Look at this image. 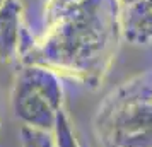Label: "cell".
<instances>
[{
	"instance_id": "cell-1",
	"label": "cell",
	"mask_w": 152,
	"mask_h": 147,
	"mask_svg": "<svg viewBox=\"0 0 152 147\" xmlns=\"http://www.w3.org/2000/svg\"><path fill=\"white\" fill-rule=\"evenodd\" d=\"M118 0H79L67 9L43 14V28L22 34V63H36L97 87L108 74L121 41Z\"/></svg>"
},
{
	"instance_id": "cell-3",
	"label": "cell",
	"mask_w": 152,
	"mask_h": 147,
	"mask_svg": "<svg viewBox=\"0 0 152 147\" xmlns=\"http://www.w3.org/2000/svg\"><path fill=\"white\" fill-rule=\"evenodd\" d=\"M63 98L62 75L55 70L36 63H22L17 70L10 105L22 127L50 133L58 111L63 110Z\"/></svg>"
},
{
	"instance_id": "cell-5",
	"label": "cell",
	"mask_w": 152,
	"mask_h": 147,
	"mask_svg": "<svg viewBox=\"0 0 152 147\" xmlns=\"http://www.w3.org/2000/svg\"><path fill=\"white\" fill-rule=\"evenodd\" d=\"M121 39L130 45L152 43V0H135L123 7Z\"/></svg>"
},
{
	"instance_id": "cell-4",
	"label": "cell",
	"mask_w": 152,
	"mask_h": 147,
	"mask_svg": "<svg viewBox=\"0 0 152 147\" xmlns=\"http://www.w3.org/2000/svg\"><path fill=\"white\" fill-rule=\"evenodd\" d=\"M22 0H4L0 5V62L12 63L19 58L24 34Z\"/></svg>"
},
{
	"instance_id": "cell-8",
	"label": "cell",
	"mask_w": 152,
	"mask_h": 147,
	"mask_svg": "<svg viewBox=\"0 0 152 147\" xmlns=\"http://www.w3.org/2000/svg\"><path fill=\"white\" fill-rule=\"evenodd\" d=\"M118 2H120V4H121V5H128V4H132V2H135V0H118Z\"/></svg>"
},
{
	"instance_id": "cell-6",
	"label": "cell",
	"mask_w": 152,
	"mask_h": 147,
	"mask_svg": "<svg viewBox=\"0 0 152 147\" xmlns=\"http://www.w3.org/2000/svg\"><path fill=\"white\" fill-rule=\"evenodd\" d=\"M51 144L53 147H82L77 140L75 130L70 123L69 115L65 110H60L56 115L55 125L51 128Z\"/></svg>"
},
{
	"instance_id": "cell-10",
	"label": "cell",
	"mask_w": 152,
	"mask_h": 147,
	"mask_svg": "<svg viewBox=\"0 0 152 147\" xmlns=\"http://www.w3.org/2000/svg\"><path fill=\"white\" fill-rule=\"evenodd\" d=\"M2 4H4V0H0V5H2Z\"/></svg>"
},
{
	"instance_id": "cell-9",
	"label": "cell",
	"mask_w": 152,
	"mask_h": 147,
	"mask_svg": "<svg viewBox=\"0 0 152 147\" xmlns=\"http://www.w3.org/2000/svg\"><path fill=\"white\" fill-rule=\"evenodd\" d=\"M39 2H41L43 5H45V4H46V2H48V0H39Z\"/></svg>"
},
{
	"instance_id": "cell-2",
	"label": "cell",
	"mask_w": 152,
	"mask_h": 147,
	"mask_svg": "<svg viewBox=\"0 0 152 147\" xmlns=\"http://www.w3.org/2000/svg\"><path fill=\"white\" fill-rule=\"evenodd\" d=\"M94 130L101 147H152V70L123 82L104 98Z\"/></svg>"
},
{
	"instance_id": "cell-7",
	"label": "cell",
	"mask_w": 152,
	"mask_h": 147,
	"mask_svg": "<svg viewBox=\"0 0 152 147\" xmlns=\"http://www.w3.org/2000/svg\"><path fill=\"white\" fill-rule=\"evenodd\" d=\"M21 142L22 147H53L48 133L38 132V130H33L28 127L21 128Z\"/></svg>"
}]
</instances>
